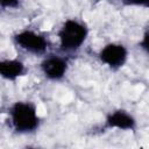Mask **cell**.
Returning <instances> with one entry per match:
<instances>
[{"label":"cell","mask_w":149,"mask_h":149,"mask_svg":"<svg viewBox=\"0 0 149 149\" xmlns=\"http://www.w3.org/2000/svg\"><path fill=\"white\" fill-rule=\"evenodd\" d=\"M14 128L17 132H31L38 125V119L34 106L26 102H16L10 109Z\"/></svg>","instance_id":"6da1fadb"},{"label":"cell","mask_w":149,"mask_h":149,"mask_svg":"<svg viewBox=\"0 0 149 149\" xmlns=\"http://www.w3.org/2000/svg\"><path fill=\"white\" fill-rule=\"evenodd\" d=\"M85 38H86L85 27L73 20L66 21L59 31L61 47L64 50L78 49L83 44Z\"/></svg>","instance_id":"7a4b0ae2"},{"label":"cell","mask_w":149,"mask_h":149,"mask_svg":"<svg viewBox=\"0 0 149 149\" xmlns=\"http://www.w3.org/2000/svg\"><path fill=\"white\" fill-rule=\"evenodd\" d=\"M127 58L126 49L120 44H107L100 51V59L111 68H120Z\"/></svg>","instance_id":"3957f363"},{"label":"cell","mask_w":149,"mask_h":149,"mask_svg":"<svg viewBox=\"0 0 149 149\" xmlns=\"http://www.w3.org/2000/svg\"><path fill=\"white\" fill-rule=\"evenodd\" d=\"M15 41L21 48H23L28 51H31V52H36V54L43 52L47 48L45 40L42 36H40L33 31H22V33L17 34L15 36Z\"/></svg>","instance_id":"277c9868"},{"label":"cell","mask_w":149,"mask_h":149,"mask_svg":"<svg viewBox=\"0 0 149 149\" xmlns=\"http://www.w3.org/2000/svg\"><path fill=\"white\" fill-rule=\"evenodd\" d=\"M42 70L44 74L50 79H59L66 71V62L59 57H50L43 61Z\"/></svg>","instance_id":"5b68a950"},{"label":"cell","mask_w":149,"mask_h":149,"mask_svg":"<svg viewBox=\"0 0 149 149\" xmlns=\"http://www.w3.org/2000/svg\"><path fill=\"white\" fill-rule=\"evenodd\" d=\"M107 126L111 128L133 129L135 126V121L129 114L122 111H116L107 118Z\"/></svg>","instance_id":"8992f818"},{"label":"cell","mask_w":149,"mask_h":149,"mask_svg":"<svg viewBox=\"0 0 149 149\" xmlns=\"http://www.w3.org/2000/svg\"><path fill=\"white\" fill-rule=\"evenodd\" d=\"M23 72V64L19 61H2L0 63V73L6 79H15Z\"/></svg>","instance_id":"52a82bcc"},{"label":"cell","mask_w":149,"mask_h":149,"mask_svg":"<svg viewBox=\"0 0 149 149\" xmlns=\"http://www.w3.org/2000/svg\"><path fill=\"white\" fill-rule=\"evenodd\" d=\"M125 5H134V6H144L149 8V0H122Z\"/></svg>","instance_id":"ba28073f"},{"label":"cell","mask_w":149,"mask_h":149,"mask_svg":"<svg viewBox=\"0 0 149 149\" xmlns=\"http://www.w3.org/2000/svg\"><path fill=\"white\" fill-rule=\"evenodd\" d=\"M141 47L149 54V31H147L146 34H144V36H143V38H142V41H141Z\"/></svg>","instance_id":"9c48e42d"},{"label":"cell","mask_w":149,"mask_h":149,"mask_svg":"<svg viewBox=\"0 0 149 149\" xmlns=\"http://www.w3.org/2000/svg\"><path fill=\"white\" fill-rule=\"evenodd\" d=\"M2 7H16L19 5V0H0Z\"/></svg>","instance_id":"30bf717a"}]
</instances>
